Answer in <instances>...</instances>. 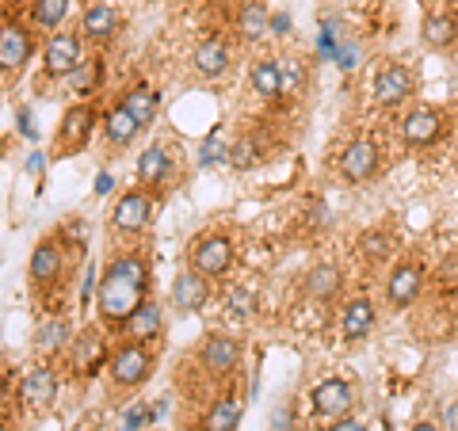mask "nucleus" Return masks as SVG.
<instances>
[{"mask_svg":"<svg viewBox=\"0 0 458 431\" xmlns=\"http://www.w3.org/2000/svg\"><path fill=\"white\" fill-rule=\"evenodd\" d=\"M149 291V267L138 256H114L107 264L104 279L96 286V309L107 325H126L134 309L146 301Z\"/></svg>","mask_w":458,"mask_h":431,"instance_id":"nucleus-1","label":"nucleus"},{"mask_svg":"<svg viewBox=\"0 0 458 431\" xmlns=\"http://www.w3.org/2000/svg\"><path fill=\"white\" fill-rule=\"evenodd\" d=\"M153 375V355L141 348V343H123L119 351L111 355V382L123 385V390H138V385H146Z\"/></svg>","mask_w":458,"mask_h":431,"instance_id":"nucleus-2","label":"nucleus"},{"mask_svg":"<svg viewBox=\"0 0 458 431\" xmlns=\"http://www.w3.org/2000/svg\"><path fill=\"white\" fill-rule=\"evenodd\" d=\"M47 77L50 80H62V77H73L77 69L84 65V38L77 31H54V38L47 42Z\"/></svg>","mask_w":458,"mask_h":431,"instance_id":"nucleus-3","label":"nucleus"},{"mask_svg":"<svg viewBox=\"0 0 458 431\" xmlns=\"http://www.w3.org/2000/svg\"><path fill=\"white\" fill-rule=\"evenodd\" d=\"M191 267L207 279H222L229 267H233V241L222 233H210L203 241L191 244Z\"/></svg>","mask_w":458,"mask_h":431,"instance_id":"nucleus-4","label":"nucleus"},{"mask_svg":"<svg viewBox=\"0 0 458 431\" xmlns=\"http://www.w3.org/2000/svg\"><path fill=\"white\" fill-rule=\"evenodd\" d=\"M92 126H96V111L89 104L69 107L62 114V126H57V141H54L57 156H69V153L84 149V141H89V134H92Z\"/></svg>","mask_w":458,"mask_h":431,"instance_id":"nucleus-5","label":"nucleus"},{"mask_svg":"<svg viewBox=\"0 0 458 431\" xmlns=\"http://www.w3.org/2000/svg\"><path fill=\"white\" fill-rule=\"evenodd\" d=\"M439 134H443V114L436 107H412L405 119H401V138H405V146H412V149L436 146Z\"/></svg>","mask_w":458,"mask_h":431,"instance_id":"nucleus-6","label":"nucleus"},{"mask_svg":"<svg viewBox=\"0 0 458 431\" xmlns=\"http://www.w3.org/2000/svg\"><path fill=\"white\" fill-rule=\"evenodd\" d=\"M382 165V153L375 141H352L348 149L340 153V172H344V180H352V183H367V180H375V172Z\"/></svg>","mask_w":458,"mask_h":431,"instance_id":"nucleus-7","label":"nucleus"},{"mask_svg":"<svg viewBox=\"0 0 458 431\" xmlns=\"http://www.w3.org/2000/svg\"><path fill=\"white\" fill-rule=\"evenodd\" d=\"M153 222V203L146 191H126L119 203H114V214H111V225L119 233H141Z\"/></svg>","mask_w":458,"mask_h":431,"instance_id":"nucleus-8","label":"nucleus"},{"mask_svg":"<svg viewBox=\"0 0 458 431\" xmlns=\"http://www.w3.org/2000/svg\"><path fill=\"white\" fill-rule=\"evenodd\" d=\"M31 54H35L31 31H23L20 23L0 27V69H4V73H20V69L31 62Z\"/></svg>","mask_w":458,"mask_h":431,"instance_id":"nucleus-9","label":"nucleus"},{"mask_svg":"<svg viewBox=\"0 0 458 431\" xmlns=\"http://www.w3.org/2000/svg\"><path fill=\"white\" fill-rule=\"evenodd\" d=\"M412 89H417V80H412V73L405 65H386L375 73V99L382 107L405 104V99L412 96Z\"/></svg>","mask_w":458,"mask_h":431,"instance_id":"nucleus-10","label":"nucleus"},{"mask_svg":"<svg viewBox=\"0 0 458 431\" xmlns=\"http://www.w3.org/2000/svg\"><path fill=\"white\" fill-rule=\"evenodd\" d=\"M420 286H424V267L420 264H401L390 283H386V298H390L394 309H409L412 301L420 298Z\"/></svg>","mask_w":458,"mask_h":431,"instance_id":"nucleus-11","label":"nucleus"},{"mask_svg":"<svg viewBox=\"0 0 458 431\" xmlns=\"http://www.w3.org/2000/svg\"><path fill=\"white\" fill-rule=\"evenodd\" d=\"M20 397H23L27 409L47 412L54 401H57V375H54L50 367H35L31 375L23 378V385H20Z\"/></svg>","mask_w":458,"mask_h":431,"instance_id":"nucleus-12","label":"nucleus"},{"mask_svg":"<svg viewBox=\"0 0 458 431\" xmlns=\"http://www.w3.org/2000/svg\"><path fill=\"white\" fill-rule=\"evenodd\" d=\"M241 363V343L233 336H225V333H214L207 343H203V367L210 370V375H233Z\"/></svg>","mask_w":458,"mask_h":431,"instance_id":"nucleus-13","label":"nucleus"},{"mask_svg":"<svg viewBox=\"0 0 458 431\" xmlns=\"http://www.w3.org/2000/svg\"><path fill=\"white\" fill-rule=\"evenodd\" d=\"M310 397H313V409H318V416H344V412L352 409V401H355L352 385L344 382V378H325V382H318Z\"/></svg>","mask_w":458,"mask_h":431,"instance_id":"nucleus-14","label":"nucleus"},{"mask_svg":"<svg viewBox=\"0 0 458 431\" xmlns=\"http://www.w3.org/2000/svg\"><path fill=\"white\" fill-rule=\"evenodd\" d=\"M172 301H176L180 309L188 313H199L210 301V286H207V275H199V271H180L176 283H172Z\"/></svg>","mask_w":458,"mask_h":431,"instance_id":"nucleus-15","label":"nucleus"},{"mask_svg":"<svg viewBox=\"0 0 458 431\" xmlns=\"http://www.w3.org/2000/svg\"><path fill=\"white\" fill-rule=\"evenodd\" d=\"M81 31H84V38H92V42L111 38L114 31H119V12H114L107 0L89 4V8H84V20H81Z\"/></svg>","mask_w":458,"mask_h":431,"instance_id":"nucleus-16","label":"nucleus"},{"mask_svg":"<svg viewBox=\"0 0 458 431\" xmlns=\"http://www.w3.org/2000/svg\"><path fill=\"white\" fill-rule=\"evenodd\" d=\"M420 38H424V46H432V50H447L458 38V20L451 12H432V16H424V23H420Z\"/></svg>","mask_w":458,"mask_h":431,"instance_id":"nucleus-17","label":"nucleus"},{"mask_svg":"<svg viewBox=\"0 0 458 431\" xmlns=\"http://www.w3.org/2000/svg\"><path fill=\"white\" fill-rule=\"evenodd\" d=\"M340 328H344V336L348 340H363L370 328H375V306H370L367 298H352L348 306H344Z\"/></svg>","mask_w":458,"mask_h":431,"instance_id":"nucleus-18","label":"nucleus"},{"mask_svg":"<svg viewBox=\"0 0 458 431\" xmlns=\"http://www.w3.org/2000/svg\"><path fill=\"white\" fill-rule=\"evenodd\" d=\"M31 279L35 283H54L57 275H62V249H57L54 241H42L35 244V252H31Z\"/></svg>","mask_w":458,"mask_h":431,"instance_id":"nucleus-19","label":"nucleus"},{"mask_svg":"<svg viewBox=\"0 0 458 431\" xmlns=\"http://www.w3.org/2000/svg\"><path fill=\"white\" fill-rule=\"evenodd\" d=\"M123 107L134 114V123L146 131V126L157 119V107H161V99H157V92L149 89V84H134L131 92L123 96Z\"/></svg>","mask_w":458,"mask_h":431,"instance_id":"nucleus-20","label":"nucleus"},{"mask_svg":"<svg viewBox=\"0 0 458 431\" xmlns=\"http://www.w3.org/2000/svg\"><path fill=\"white\" fill-rule=\"evenodd\" d=\"M191 62H195L199 77H222L229 69V46H225V42H218V38H210V42H203V46L195 50Z\"/></svg>","mask_w":458,"mask_h":431,"instance_id":"nucleus-21","label":"nucleus"},{"mask_svg":"<svg viewBox=\"0 0 458 431\" xmlns=\"http://www.w3.org/2000/svg\"><path fill=\"white\" fill-rule=\"evenodd\" d=\"M161 321H165L161 306L146 298V301H141V306L134 309V317L126 321V328H131V336H134L138 343H146V340H153V336H161Z\"/></svg>","mask_w":458,"mask_h":431,"instance_id":"nucleus-22","label":"nucleus"},{"mask_svg":"<svg viewBox=\"0 0 458 431\" xmlns=\"http://www.w3.org/2000/svg\"><path fill=\"white\" fill-rule=\"evenodd\" d=\"M138 131H141V126L134 123V114L126 111L123 104L104 114V134H107L111 146H131V141L138 138Z\"/></svg>","mask_w":458,"mask_h":431,"instance_id":"nucleus-23","label":"nucleus"},{"mask_svg":"<svg viewBox=\"0 0 458 431\" xmlns=\"http://www.w3.org/2000/svg\"><path fill=\"white\" fill-rule=\"evenodd\" d=\"M168 153L161 146H149L146 153L138 156V180L141 183H149V188H157V183H165L168 180Z\"/></svg>","mask_w":458,"mask_h":431,"instance_id":"nucleus-24","label":"nucleus"},{"mask_svg":"<svg viewBox=\"0 0 458 431\" xmlns=\"http://www.w3.org/2000/svg\"><path fill=\"white\" fill-rule=\"evenodd\" d=\"M252 92H260L264 99H276L283 92V77H279V62H256L252 65Z\"/></svg>","mask_w":458,"mask_h":431,"instance_id":"nucleus-25","label":"nucleus"},{"mask_svg":"<svg viewBox=\"0 0 458 431\" xmlns=\"http://www.w3.org/2000/svg\"><path fill=\"white\" fill-rule=\"evenodd\" d=\"M65 16H69V0H35V4H31V23L42 27V31L62 27Z\"/></svg>","mask_w":458,"mask_h":431,"instance_id":"nucleus-26","label":"nucleus"},{"mask_svg":"<svg viewBox=\"0 0 458 431\" xmlns=\"http://www.w3.org/2000/svg\"><path fill=\"white\" fill-rule=\"evenodd\" d=\"M241 424V401L237 397H222L218 405L207 412V431H237Z\"/></svg>","mask_w":458,"mask_h":431,"instance_id":"nucleus-27","label":"nucleus"},{"mask_svg":"<svg viewBox=\"0 0 458 431\" xmlns=\"http://www.w3.org/2000/svg\"><path fill=\"white\" fill-rule=\"evenodd\" d=\"M340 271L336 267H328V264H321V267H313L310 275H306V294L310 298H333L336 291H340Z\"/></svg>","mask_w":458,"mask_h":431,"instance_id":"nucleus-28","label":"nucleus"},{"mask_svg":"<svg viewBox=\"0 0 458 431\" xmlns=\"http://www.w3.org/2000/svg\"><path fill=\"white\" fill-rule=\"evenodd\" d=\"M267 27H271L267 8H264V4H256V0L237 12V31H241V38H260Z\"/></svg>","mask_w":458,"mask_h":431,"instance_id":"nucleus-29","label":"nucleus"},{"mask_svg":"<svg viewBox=\"0 0 458 431\" xmlns=\"http://www.w3.org/2000/svg\"><path fill=\"white\" fill-rule=\"evenodd\" d=\"M69 340H73V333H69L65 321H47V325L38 328V351H47V355L62 351Z\"/></svg>","mask_w":458,"mask_h":431,"instance_id":"nucleus-30","label":"nucleus"},{"mask_svg":"<svg viewBox=\"0 0 458 431\" xmlns=\"http://www.w3.org/2000/svg\"><path fill=\"white\" fill-rule=\"evenodd\" d=\"M390 237L386 233H363V256H367V264H378V260H386L390 256Z\"/></svg>","mask_w":458,"mask_h":431,"instance_id":"nucleus-31","label":"nucleus"},{"mask_svg":"<svg viewBox=\"0 0 458 431\" xmlns=\"http://www.w3.org/2000/svg\"><path fill=\"white\" fill-rule=\"evenodd\" d=\"M279 77H283V92H302L306 89V69L298 62H291V57L279 65Z\"/></svg>","mask_w":458,"mask_h":431,"instance_id":"nucleus-32","label":"nucleus"},{"mask_svg":"<svg viewBox=\"0 0 458 431\" xmlns=\"http://www.w3.org/2000/svg\"><path fill=\"white\" fill-rule=\"evenodd\" d=\"M225 306L233 309L237 317H252V313H256V294H252V291H245V286H237V291H229Z\"/></svg>","mask_w":458,"mask_h":431,"instance_id":"nucleus-33","label":"nucleus"},{"mask_svg":"<svg viewBox=\"0 0 458 431\" xmlns=\"http://www.w3.org/2000/svg\"><path fill=\"white\" fill-rule=\"evenodd\" d=\"M73 77H77V92H92V80H96V62H84Z\"/></svg>","mask_w":458,"mask_h":431,"instance_id":"nucleus-34","label":"nucleus"},{"mask_svg":"<svg viewBox=\"0 0 458 431\" xmlns=\"http://www.w3.org/2000/svg\"><path fill=\"white\" fill-rule=\"evenodd\" d=\"M146 420H149V412L146 409H131V412H126V431H138V427H146Z\"/></svg>","mask_w":458,"mask_h":431,"instance_id":"nucleus-35","label":"nucleus"},{"mask_svg":"<svg viewBox=\"0 0 458 431\" xmlns=\"http://www.w3.org/2000/svg\"><path fill=\"white\" fill-rule=\"evenodd\" d=\"M218 156H222V146H218V134H214V138L207 141V146H203V165H214Z\"/></svg>","mask_w":458,"mask_h":431,"instance_id":"nucleus-36","label":"nucleus"},{"mask_svg":"<svg viewBox=\"0 0 458 431\" xmlns=\"http://www.w3.org/2000/svg\"><path fill=\"white\" fill-rule=\"evenodd\" d=\"M443 431H458V401L443 409Z\"/></svg>","mask_w":458,"mask_h":431,"instance_id":"nucleus-37","label":"nucleus"},{"mask_svg":"<svg viewBox=\"0 0 458 431\" xmlns=\"http://www.w3.org/2000/svg\"><path fill=\"white\" fill-rule=\"evenodd\" d=\"M114 188V176H111V172H99V176H96V195H107Z\"/></svg>","mask_w":458,"mask_h":431,"instance_id":"nucleus-38","label":"nucleus"},{"mask_svg":"<svg viewBox=\"0 0 458 431\" xmlns=\"http://www.w3.org/2000/svg\"><path fill=\"white\" fill-rule=\"evenodd\" d=\"M328 431H367L360 420H336L333 427H328Z\"/></svg>","mask_w":458,"mask_h":431,"instance_id":"nucleus-39","label":"nucleus"},{"mask_svg":"<svg viewBox=\"0 0 458 431\" xmlns=\"http://www.w3.org/2000/svg\"><path fill=\"white\" fill-rule=\"evenodd\" d=\"M355 65V50H340V69H352Z\"/></svg>","mask_w":458,"mask_h":431,"instance_id":"nucleus-40","label":"nucleus"},{"mask_svg":"<svg viewBox=\"0 0 458 431\" xmlns=\"http://www.w3.org/2000/svg\"><path fill=\"white\" fill-rule=\"evenodd\" d=\"M271 27H276V31L283 35V31H286V27H291V20H286V16H279V20H276V23H271Z\"/></svg>","mask_w":458,"mask_h":431,"instance_id":"nucleus-41","label":"nucleus"},{"mask_svg":"<svg viewBox=\"0 0 458 431\" xmlns=\"http://www.w3.org/2000/svg\"><path fill=\"white\" fill-rule=\"evenodd\" d=\"M409 431H439V427H436V424H428V420H424V424H417V427H409Z\"/></svg>","mask_w":458,"mask_h":431,"instance_id":"nucleus-42","label":"nucleus"}]
</instances>
